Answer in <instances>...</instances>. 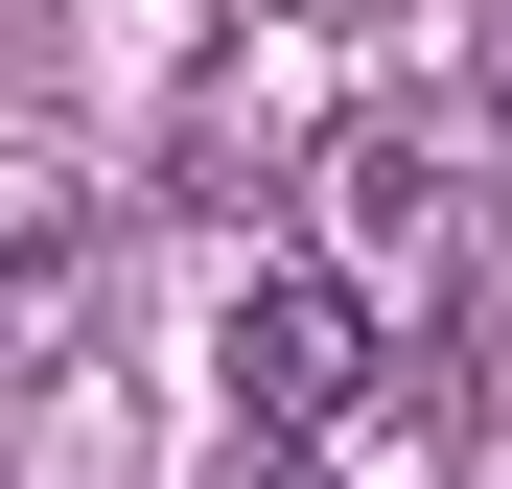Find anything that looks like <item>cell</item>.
Wrapping results in <instances>:
<instances>
[{
  "instance_id": "cell-1",
  "label": "cell",
  "mask_w": 512,
  "mask_h": 489,
  "mask_svg": "<svg viewBox=\"0 0 512 489\" xmlns=\"http://www.w3.org/2000/svg\"><path fill=\"white\" fill-rule=\"evenodd\" d=\"M303 257L350 280L396 350H443L466 280H489V187H466V140H443V117H326V140H303Z\"/></svg>"
},
{
  "instance_id": "cell-2",
  "label": "cell",
  "mask_w": 512,
  "mask_h": 489,
  "mask_svg": "<svg viewBox=\"0 0 512 489\" xmlns=\"http://www.w3.org/2000/svg\"><path fill=\"white\" fill-rule=\"evenodd\" d=\"M373 373H396V326L326 280V257H256L233 326H210V396H233V420H303V443H350V396H373Z\"/></svg>"
},
{
  "instance_id": "cell-3",
  "label": "cell",
  "mask_w": 512,
  "mask_h": 489,
  "mask_svg": "<svg viewBox=\"0 0 512 489\" xmlns=\"http://www.w3.org/2000/svg\"><path fill=\"white\" fill-rule=\"evenodd\" d=\"M117 303V187L70 140H0V373H70Z\"/></svg>"
},
{
  "instance_id": "cell-4",
  "label": "cell",
  "mask_w": 512,
  "mask_h": 489,
  "mask_svg": "<svg viewBox=\"0 0 512 489\" xmlns=\"http://www.w3.org/2000/svg\"><path fill=\"white\" fill-rule=\"evenodd\" d=\"M210 489H326V443H303V420H233V466H210Z\"/></svg>"
},
{
  "instance_id": "cell-5",
  "label": "cell",
  "mask_w": 512,
  "mask_h": 489,
  "mask_svg": "<svg viewBox=\"0 0 512 489\" xmlns=\"http://www.w3.org/2000/svg\"><path fill=\"white\" fill-rule=\"evenodd\" d=\"M489 70H512V47H489Z\"/></svg>"
}]
</instances>
